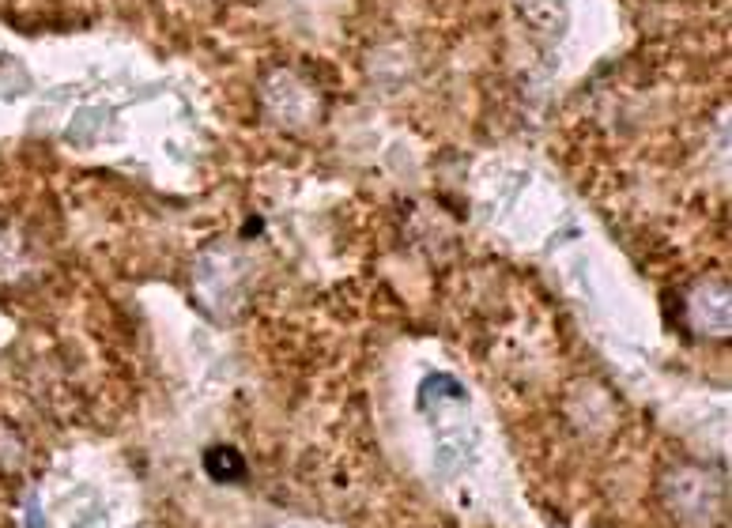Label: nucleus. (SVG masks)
<instances>
[{
  "mask_svg": "<svg viewBox=\"0 0 732 528\" xmlns=\"http://www.w3.org/2000/svg\"><path fill=\"white\" fill-rule=\"evenodd\" d=\"M204 464L216 472V479H234L242 472V457H234L231 450H216L212 457H204Z\"/></svg>",
  "mask_w": 732,
  "mask_h": 528,
  "instance_id": "obj_1",
  "label": "nucleus"
}]
</instances>
